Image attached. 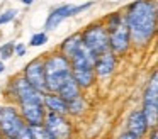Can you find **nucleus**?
Instances as JSON below:
<instances>
[{"mask_svg":"<svg viewBox=\"0 0 158 139\" xmlns=\"http://www.w3.org/2000/svg\"><path fill=\"white\" fill-rule=\"evenodd\" d=\"M123 15L131 37V46L139 49L150 46L158 27L156 0H133L126 5Z\"/></svg>","mask_w":158,"mask_h":139,"instance_id":"obj_1","label":"nucleus"},{"mask_svg":"<svg viewBox=\"0 0 158 139\" xmlns=\"http://www.w3.org/2000/svg\"><path fill=\"white\" fill-rule=\"evenodd\" d=\"M7 95L14 98L17 104V110L27 125H39L44 121V105L43 93L26 81L22 75L12 78L7 83Z\"/></svg>","mask_w":158,"mask_h":139,"instance_id":"obj_2","label":"nucleus"},{"mask_svg":"<svg viewBox=\"0 0 158 139\" xmlns=\"http://www.w3.org/2000/svg\"><path fill=\"white\" fill-rule=\"evenodd\" d=\"M95 54L89 51L85 46H80L73 56L68 58L70 61V73L77 85L83 90H89L95 85V71H94V63H95Z\"/></svg>","mask_w":158,"mask_h":139,"instance_id":"obj_3","label":"nucleus"},{"mask_svg":"<svg viewBox=\"0 0 158 139\" xmlns=\"http://www.w3.org/2000/svg\"><path fill=\"white\" fill-rule=\"evenodd\" d=\"M43 63H44V75H46V92H58V88L68 78H72L70 61L60 51L48 53L46 56H43Z\"/></svg>","mask_w":158,"mask_h":139,"instance_id":"obj_4","label":"nucleus"},{"mask_svg":"<svg viewBox=\"0 0 158 139\" xmlns=\"http://www.w3.org/2000/svg\"><path fill=\"white\" fill-rule=\"evenodd\" d=\"M80 37L82 44L95 56L109 51V31L106 29L102 20L90 22L87 27H83V31H80Z\"/></svg>","mask_w":158,"mask_h":139,"instance_id":"obj_5","label":"nucleus"},{"mask_svg":"<svg viewBox=\"0 0 158 139\" xmlns=\"http://www.w3.org/2000/svg\"><path fill=\"white\" fill-rule=\"evenodd\" d=\"M141 110H143L150 129H156L158 124V71L153 70L148 83L143 90L141 98Z\"/></svg>","mask_w":158,"mask_h":139,"instance_id":"obj_6","label":"nucleus"},{"mask_svg":"<svg viewBox=\"0 0 158 139\" xmlns=\"http://www.w3.org/2000/svg\"><path fill=\"white\" fill-rule=\"evenodd\" d=\"M94 5H95V2L90 0V2H83V3H78V5H75V3H61V5L55 7V9L48 14V17H46L44 31H55L63 20L70 19V17H75V15H78V14L87 12V10L92 9Z\"/></svg>","mask_w":158,"mask_h":139,"instance_id":"obj_7","label":"nucleus"},{"mask_svg":"<svg viewBox=\"0 0 158 139\" xmlns=\"http://www.w3.org/2000/svg\"><path fill=\"white\" fill-rule=\"evenodd\" d=\"M43 125L48 129V132L53 136V139H72L73 136V125H72V121L68 119V115L46 112Z\"/></svg>","mask_w":158,"mask_h":139,"instance_id":"obj_8","label":"nucleus"},{"mask_svg":"<svg viewBox=\"0 0 158 139\" xmlns=\"http://www.w3.org/2000/svg\"><path fill=\"white\" fill-rule=\"evenodd\" d=\"M24 125L26 122L21 117L17 107H14V105L2 107V110H0V132L4 134V137H15Z\"/></svg>","mask_w":158,"mask_h":139,"instance_id":"obj_9","label":"nucleus"},{"mask_svg":"<svg viewBox=\"0 0 158 139\" xmlns=\"http://www.w3.org/2000/svg\"><path fill=\"white\" fill-rule=\"evenodd\" d=\"M22 76L26 78L31 87L39 90L41 93L46 92V75H44V63H43V56L32 58L22 70Z\"/></svg>","mask_w":158,"mask_h":139,"instance_id":"obj_10","label":"nucleus"},{"mask_svg":"<svg viewBox=\"0 0 158 139\" xmlns=\"http://www.w3.org/2000/svg\"><path fill=\"white\" fill-rule=\"evenodd\" d=\"M131 49V37L127 32L126 24L109 29V51H112L116 56H124Z\"/></svg>","mask_w":158,"mask_h":139,"instance_id":"obj_11","label":"nucleus"},{"mask_svg":"<svg viewBox=\"0 0 158 139\" xmlns=\"http://www.w3.org/2000/svg\"><path fill=\"white\" fill-rule=\"evenodd\" d=\"M150 125L146 122V117H144L143 110L141 108H134V110L129 112L126 119V132H129L131 136H134L136 139H144L150 132Z\"/></svg>","mask_w":158,"mask_h":139,"instance_id":"obj_12","label":"nucleus"},{"mask_svg":"<svg viewBox=\"0 0 158 139\" xmlns=\"http://www.w3.org/2000/svg\"><path fill=\"white\" fill-rule=\"evenodd\" d=\"M117 68V56L112 51H106V53L97 54L95 63H94V71H95V78L106 80V78L112 76L114 71Z\"/></svg>","mask_w":158,"mask_h":139,"instance_id":"obj_13","label":"nucleus"},{"mask_svg":"<svg viewBox=\"0 0 158 139\" xmlns=\"http://www.w3.org/2000/svg\"><path fill=\"white\" fill-rule=\"evenodd\" d=\"M43 105H44L46 112L66 115V102L56 92H44L43 93Z\"/></svg>","mask_w":158,"mask_h":139,"instance_id":"obj_14","label":"nucleus"},{"mask_svg":"<svg viewBox=\"0 0 158 139\" xmlns=\"http://www.w3.org/2000/svg\"><path fill=\"white\" fill-rule=\"evenodd\" d=\"M80 46H82V37H80V32H73V34H70V36H66L65 39L60 43L58 51L63 54V56L70 58V56H73V54L80 49Z\"/></svg>","mask_w":158,"mask_h":139,"instance_id":"obj_15","label":"nucleus"},{"mask_svg":"<svg viewBox=\"0 0 158 139\" xmlns=\"http://www.w3.org/2000/svg\"><path fill=\"white\" fill-rule=\"evenodd\" d=\"M56 93H58L65 102H70V100H73V98H77V97L82 95V88L73 81V78H68V80H66L65 83L58 88Z\"/></svg>","mask_w":158,"mask_h":139,"instance_id":"obj_16","label":"nucleus"},{"mask_svg":"<svg viewBox=\"0 0 158 139\" xmlns=\"http://www.w3.org/2000/svg\"><path fill=\"white\" fill-rule=\"evenodd\" d=\"M87 107H89V104H87L85 97H83V93H82L80 97L66 102V115H68V117H82L87 112Z\"/></svg>","mask_w":158,"mask_h":139,"instance_id":"obj_17","label":"nucleus"},{"mask_svg":"<svg viewBox=\"0 0 158 139\" xmlns=\"http://www.w3.org/2000/svg\"><path fill=\"white\" fill-rule=\"evenodd\" d=\"M104 26H106V29H114V27L121 26V24H124V15L123 12H119V10H116V12H109L106 17L102 19Z\"/></svg>","mask_w":158,"mask_h":139,"instance_id":"obj_18","label":"nucleus"},{"mask_svg":"<svg viewBox=\"0 0 158 139\" xmlns=\"http://www.w3.org/2000/svg\"><path fill=\"white\" fill-rule=\"evenodd\" d=\"M29 127H31L32 139H53V136L49 134L48 129H46L43 124H39V125H29Z\"/></svg>","mask_w":158,"mask_h":139,"instance_id":"obj_19","label":"nucleus"},{"mask_svg":"<svg viewBox=\"0 0 158 139\" xmlns=\"http://www.w3.org/2000/svg\"><path fill=\"white\" fill-rule=\"evenodd\" d=\"M14 44L15 43H12V41L0 44V61H7L14 56Z\"/></svg>","mask_w":158,"mask_h":139,"instance_id":"obj_20","label":"nucleus"},{"mask_svg":"<svg viewBox=\"0 0 158 139\" xmlns=\"http://www.w3.org/2000/svg\"><path fill=\"white\" fill-rule=\"evenodd\" d=\"M46 43H48V34H46V31H41V32L32 34L31 39H29V46H32V47L44 46Z\"/></svg>","mask_w":158,"mask_h":139,"instance_id":"obj_21","label":"nucleus"},{"mask_svg":"<svg viewBox=\"0 0 158 139\" xmlns=\"http://www.w3.org/2000/svg\"><path fill=\"white\" fill-rule=\"evenodd\" d=\"M17 10L15 9H5L4 12L0 14V27L5 26V24H10L12 20H15V17H17Z\"/></svg>","mask_w":158,"mask_h":139,"instance_id":"obj_22","label":"nucleus"},{"mask_svg":"<svg viewBox=\"0 0 158 139\" xmlns=\"http://www.w3.org/2000/svg\"><path fill=\"white\" fill-rule=\"evenodd\" d=\"M27 53V46L24 43H15L14 44V54L15 56H24Z\"/></svg>","mask_w":158,"mask_h":139,"instance_id":"obj_23","label":"nucleus"},{"mask_svg":"<svg viewBox=\"0 0 158 139\" xmlns=\"http://www.w3.org/2000/svg\"><path fill=\"white\" fill-rule=\"evenodd\" d=\"M15 137H17V139H32V136H31V127L26 124L24 127L19 131V134L15 136Z\"/></svg>","mask_w":158,"mask_h":139,"instance_id":"obj_24","label":"nucleus"},{"mask_svg":"<svg viewBox=\"0 0 158 139\" xmlns=\"http://www.w3.org/2000/svg\"><path fill=\"white\" fill-rule=\"evenodd\" d=\"M119 139H136L134 136H131L129 132H123V134L119 136Z\"/></svg>","mask_w":158,"mask_h":139,"instance_id":"obj_25","label":"nucleus"},{"mask_svg":"<svg viewBox=\"0 0 158 139\" xmlns=\"http://www.w3.org/2000/svg\"><path fill=\"white\" fill-rule=\"evenodd\" d=\"M148 139H158V132H156V129H151V132H150V136H148Z\"/></svg>","mask_w":158,"mask_h":139,"instance_id":"obj_26","label":"nucleus"},{"mask_svg":"<svg viewBox=\"0 0 158 139\" xmlns=\"http://www.w3.org/2000/svg\"><path fill=\"white\" fill-rule=\"evenodd\" d=\"M22 3H24V5H32V3H34V0H21Z\"/></svg>","mask_w":158,"mask_h":139,"instance_id":"obj_27","label":"nucleus"},{"mask_svg":"<svg viewBox=\"0 0 158 139\" xmlns=\"http://www.w3.org/2000/svg\"><path fill=\"white\" fill-rule=\"evenodd\" d=\"M4 70H5V66H4V61H0V75L4 73Z\"/></svg>","mask_w":158,"mask_h":139,"instance_id":"obj_28","label":"nucleus"},{"mask_svg":"<svg viewBox=\"0 0 158 139\" xmlns=\"http://www.w3.org/2000/svg\"><path fill=\"white\" fill-rule=\"evenodd\" d=\"M0 139H5V137H4V134H2V132H0Z\"/></svg>","mask_w":158,"mask_h":139,"instance_id":"obj_29","label":"nucleus"},{"mask_svg":"<svg viewBox=\"0 0 158 139\" xmlns=\"http://www.w3.org/2000/svg\"><path fill=\"white\" fill-rule=\"evenodd\" d=\"M5 139H17V137H5Z\"/></svg>","mask_w":158,"mask_h":139,"instance_id":"obj_30","label":"nucleus"},{"mask_svg":"<svg viewBox=\"0 0 158 139\" xmlns=\"http://www.w3.org/2000/svg\"><path fill=\"white\" fill-rule=\"evenodd\" d=\"M0 110H2V105H0Z\"/></svg>","mask_w":158,"mask_h":139,"instance_id":"obj_31","label":"nucleus"}]
</instances>
